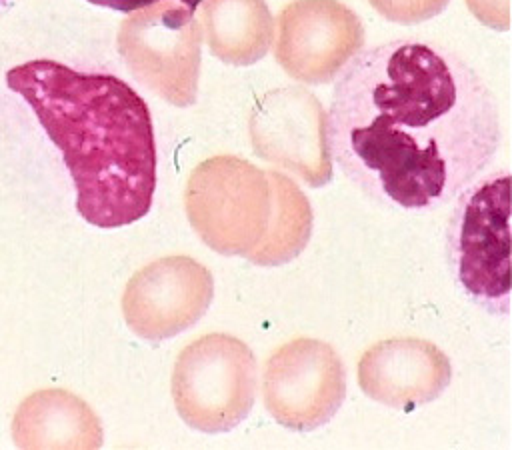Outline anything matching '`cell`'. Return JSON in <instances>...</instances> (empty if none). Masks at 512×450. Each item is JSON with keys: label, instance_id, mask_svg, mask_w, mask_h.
<instances>
[{"label": "cell", "instance_id": "obj_1", "mask_svg": "<svg viewBox=\"0 0 512 450\" xmlns=\"http://www.w3.org/2000/svg\"><path fill=\"white\" fill-rule=\"evenodd\" d=\"M502 144L498 102L448 48L400 38L358 50L332 90L330 160L360 192L406 212L454 200Z\"/></svg>", "mask_w": 512, "mask_h": 450}, {"label": "cell", "instance_id": "obj_2", "mask_svg": "<svg viewBox=\"0 0 512 450\" xmlns=\"http://www.w3.org/2000/svg\"><path fill=\"white\" fill-rule=\"evenodd\" d=\"M60 148L78 214L96 228L144 218L156 190V142L148 104L124 80L38 58L6 72Z\"/></svg>", "mask_w": 512, "mask_h": 450}, {"label": "cell", "instance_id": "obj_3", "mask_svg": "<svg viewBox=\"0 0 512 450\" xmlns=\"http://www.w3.org/2000/svg\"><path fill=\"white\" fill-rule=\"evenodd\" d=\"M446 264L462 294L492 316L510 312V172L470 182L446 226Z\"/></svg>", "mask_w": 512, "mask_h": 450}, {"label": "cell", "instance_id": "obj_4", "mask_svg": "<svg viewBox=\"0 0 512 450\" xmlns=\"http://www.w3.org/2000/svg\"><path fill=\"white\" fill-rule=\"evenodd\" d=\"M256 384L254 352L240 338L222 332L186 344L170 378L178 416L204 434L236 428L254 406Z\"/></svg>", "mask_w": 512, "mask_h": 450}, {"label": "cell", "instance_id": "obj_5", "mask_svg": "<svg viewBox=\"0 0 512 450\" xmlns=\"http://www.w3.org/2000/svg\"><path fill=\"white\" fill-rule=\"evenodd\" d=\"M200 40L194 10L158 0L122 20L116 44L140 84L174 106H190L198 94Z\"/></svg>", "mask_w": 512, "mask_h": 450}, {"label": "cell", "instance_id": "obj_6", "mask_svg": "<svg viewBox=\"0 0 512 450\" xmlns=\"http://www.w3.org/2000/svg\"><path fill=\"white\" fill-rule=\"evenodd\" d=\"M344 398L346 370L328 342L300 336L266 358L262 402L280 426L312 432L336 416Z\"/></svg>", "mask_w": 512, "mask_h": 450}, {"label": "cell", "instance_id": "obj_7", "mask_svg": "<svg viewBox=\"0 0 512 450\" xmlns=\"http://www.w3.org/2000/svg\"><path fill=\"white\" fill-rule=\"evenodd\" d=\"M276 24V60L302 84L332 82L364 44L362 20L340 0H294Z\"/></svg>", "mask_w": 512, "mask_h": 450}, {"label": "cell", "instance_id": "obj_8", "mask_svg": "<svg viewBox=\"0 0 512 450\" xmlns=\"http://www.w3.org/2000/svg\"><path fill=\"white\" fill-rule=\"evenodd\" d=\"M212 274L190 256H166L140 268L122 294V314L144 340H166L196 324L210 308Z\"/></svg>", "mask_w": 512, "mask_h": 450}, {"label": "cell", "instance_id": "obj_9", "mask_svg": "<svg viewBox=\"0 0 512 450\" xmlns=\"http://www.w3.org/2000/svg\"><path fill=\"white\" fill-rule=\"evenodd\" d=\"M250 138L258 156L292 168L312 186L332 176L326 114L316 96L302 88L264 94L250 116Z\"/></svg>", "mask_w": 512, "mask_h": 450}, {"label": "cell", "instance_id": "obj_10", "mask_svg": "<svg viewBox=\"0 0 512 450\" xmlns=\"http://www.w3.org/2000/svg\"><path fill=\"white\" fill-rule=\"evenodd\" d=\"M448 356L424 338H388L358 362V386L374 402L410 412L436 400L450 384Z\"/></svg>", "mask_w": 512, "mask_h": 450}, {"label": "cell", "instance_id": "obj_11", "mask_svg": "<svg viewBox=\"0 0 512 450\" xmlns=\"http://www.w3.org/2000/svg\"><path fill=\"white\" fill-rule=\"evenodd\" d=\"M20 448H98L102 426L90 406L66 390H40L28 396L12 422Z\"/></svg>", "mask_w": 512, "mask_h": 450}, {"label": "cell", "instance_id": "obj_12", "mask_svg": "<svg viewBox=\"0 0 512 450\" xmlns=\"http://www.w3.org/2000/svg\"><path fill=\"white\" fill-rule=\"evenodd\" d=\"M198 20L210 52L224 64L250 66L274 40V18L264 0H202Z\"/></svg>", "mask_w": 512, "mask_h": 450}, {"label": "cell", "instance_id": "obj_13", "mask_svg": "<svg viewBox=\"0 0 512 450\" xmlns=\"http://www.w3.org/2000/svg\"><path fill=\"white\" fill-rule=\"evenodd\" d=\"M450 0H370L372 8L386 20L418 24L438 16Z\"/></svg>", "mask_w": 512, "mask_h": 450}, {"label": "cell", "instance_id": "obj_14", "mask_svg": "<svg viewBox=\"0 0 512 450\" xmlns=\"http://www.w3.org/2000/svg\"><path fill=\"white\" fill-rule=\"evenodd\" d=\"M470 12L484 26L494 30H508L510 26V0H466Z\"/></svg>", "mask_w": 512, "mask_h": 450}, {"label": "cell", "instance_id": "obj_15", "mask_svg": "<svg viewBox=\"0 0 512 450\" xmlns=\"http://www.w3.org/2000/svg\"><path fill=\"white\" fill-rule=\"evenodd\" d=\"M88 2L96 4V6H102V8H112V10H118V12H132V10H138V8L148 6L152 2H158V0H88ZM178 2L186 4L190 10H196L202 0H178Z\"/></svg>", "mask_w": 512, "mask_h": 450}, {"label": "cell", "instance_id": "obj_16", "mask_svg": "<svg viewBox=\"0 0 512 450\" xmlns=\"http://www.w3.org/2000/svg\"><path fill=\"white\" fill-rule=\"evenodd\" d=\"M14 0H0V10H4L8 4H12Z\"/></svg>", "mask_w": 512, "mask_h": 450}]
</instances>
